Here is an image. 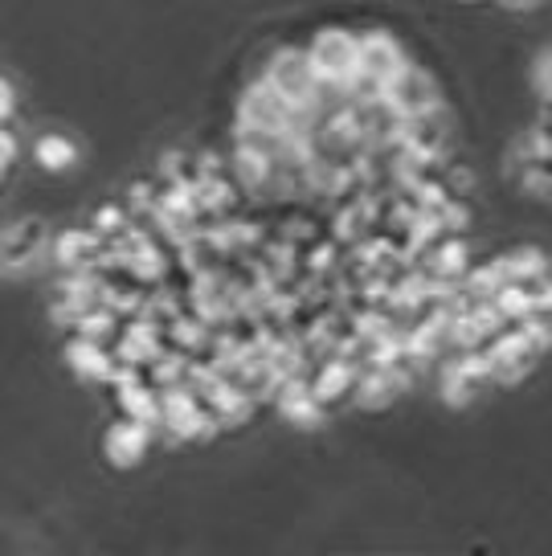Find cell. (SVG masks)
<instances>
[{
  "label": "cell",
  "mask_w": 552,
  "mask_h": 556,
  "mask_svg": "<svg viewBox=\"0 0 552 556\" xmlns=\"http://www.w3.org/2000/svg\"><path fill=\"white\" fill-rule=\"evenodd\" d=\"M148 446H152V426L131 421V417H120L103 438V451L115 467H131V463H139V458L148 454Z\"/></svg>",
  "instance_id": "277c9868"
},
{
  "label": "cell",
  "mask_w": 552,
  "mask_h": 556,
  "mask_svg": "<svg viewBox=\"0 0 552 556\" xmlns=\"http://www.w3.org/2000/svg\"><path fill=\"white\" fill-rule=\"evenodd\" d=\"M34 152H37V164L50 168V173H62V168L74 164V143L66 136H41Z\"/></svg>",
  "instance_id": "30bf717a"
},
{
  "label": "cell",
  "mask_w": 552,
  "mask_h": 556,
  "mask_svg": "<svg viewBox=\"0 0 552 556\" xmlns=\"http://www.w3.org/2000/svg\"><path fill=\"white\" fill-rule=\"evenodd\" d=\"M103 250V238L95 233V229H66V233H58L50 245L53 262L62 266V270H70V266H83L87 258H95Z\"/></svg>",
  "instance_id": "8992f818"
},
{
  "label": "cell",
  "mask_w": 552,
  "mask_h": 556,
  "mask_svg": "<svg viewBox=\"0 0 552 556\" xmlns=\"http://www.w3.org/2000/svg\"><path fill=\"white\" fill-rule=\"evenodd\" d=\"M13 106H17V99H13V87H9L4 78H0V123H9Z\"/></svg>",
  "instance_id": "7c38bea8"
},
{
  "label": "cell",
  "mask_w": 552,
  "mask_h": 556,
  "mask_svg": "<svg viewBox=\"0 0 552 556\" xmlns=\"http://www.w3.org/2000/svg\"><path fill=\"white\" fill-rule=\"evenodd\" d=\"M127 208L123 205H103V208H95V217H90V229L99 233V238H111V233H120L123 226H127Z\"/></svg>",
  "instance_id": "8fae6325"
},
{
  "label": "cell",
  "mask_w": 552,
  "mask_h": 556,
  "mask_svg": "<svg viewBox=\"0 0 552 556\" xmlns=\"http://www.w3.org/2000/svg\"><path fill=\"white\" fill-rule=\"evenodd\" d=\"M66 361H70V368H74L78 377H87V381H103V384H106V372H111V365H115L111 348L99 344V340H87V336H70Z\"/></svg>",
  "instance_id": "5b68a950"
},
{
  "label": "cell",
  "mask_w": 552,
  "mask_h": 556,
  "mask_svg": "<svg viewBox=\"0 0 552 556\" xmlns=\"http://www.w3.org/2000/svg\"><path fill=\"white\" fill-rule=\"evenodd\" d=\"M41 245H46V229L37 226V222L9 229L0 238V266H25V262H34V254Z\"/></svg>",
  "instance_id": "52a82bcc"
},
{
  "label": "cell",
  "mask_w": 552,
  "mask_h": 556,
  "mask_svg": "<svg viewBox=\"0 0 552 556\" xmlns=\"http://www.w3.org/2000/svg\"><path fill=\"white\" fill-rule=\"evenodd\" d=\"M311 70L324 87H348V78L356 74V34L352 29H319L308 41Z\"/></svg>",
  "instance_id": "6da1fadb"
},
{
  "label": "cell",
  "mask_w": 552,
  "mask_h": 556,
  "mask_svg": "<svg viewBox=\"0 0 552 556\" xmlns=\"http://www.w3.org/2000/svg\"><path fill=\"white\" fill-rule=\"evenodd\" d=\"M120 393V409L123 417L131 421H143V426H160V393L152 384H131V389H115Z\"/></svg>",
  "instance_id": "ba28073f"
},
{
  "label": "cell",
  "mask_w": 552,
  "mask_h": 556,
  "mask_svg": "<svg viewBox=\"0 0 552 556\" xmlns=\"http://www.w3.org/2000/svg\"><path fill=\"white\" fill-rule=\"evenodd\" d=\"M70 331L74 336H87V340H99V344H111L120 336V315L106 312L103 303H95V307H87V312L70 324Z\"/></svg>",
  "instance_id": "9c48e42d"
},
{
  "label": "cell",
  "mask_w": 552,
  "mask_h": 556,
  "mask_svg": "<svg viewBox=\"0 0 552 556\" xmlns=\"http://www.w3.org/2000/svg\"><path fill=\"white\" fill-rule=\"evenodd\" d=\"M356 66H361V74L377 78L380 87L389 90L405 74V66H410V53H405V46L393 34L368 29V34H356Z\"/></svg>",
  "instance_id": "7a4b0ae2"
},
{
  "label": "cell",
  "mask_w": 552,
  "mask_h": 556,
  "mask_svg": "<svg viewBox=\"0 0 552 556\" xmlns=\"http://www.w3.org/2000/svg\"><path fill=\"white\" fill-rule=\"evenodd\" d=\"M308 381H311V397L319 401L324 409H331V405L348 401V393H352L356 365H352V361H336V356H328V361H319V365L311 368Z\"/></svg>",
  "instance_id": "3957f363"
}]
</instances>
